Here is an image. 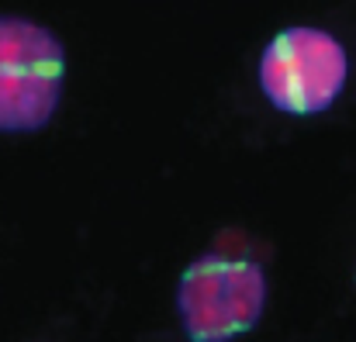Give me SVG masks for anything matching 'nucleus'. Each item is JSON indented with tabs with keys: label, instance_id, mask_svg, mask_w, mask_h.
Instances as JSON below:
<instances>
[{
	"label": "nucleus",
	"instance_id": "obj_1",
	"mask_svg": "<svg viewBox=\"0 0 356 342\" xmlns=\"http://www.w3.org/2000/svg\"><path fill=\"white\" fill-rule=\"evenodd\" d=\"M266 304L263 266L229 256H197L177 284V315L191 342H232L256 329Z\"/></svg>",
	"mask_w": 356,
	"mask_h": 342
},
{
	"label": "nucleus",
	"instance_id": "obj_2",
	"mask_svg": "<svg viewBox=\"0 0 356 342\" xmlns=\"http://www.w3.org/2000/svg\"><path fill=\"white\" fill-rule=\"evenodd\" d=\"M66 49L28 17L0 14V131H42L63 101Z\"/></svg>",
	"mask_w": 356,
	"mask_h": 342
},
{
	"label": "nucleus",
	"instance_id": "obj_3",
	"mask_svg": "<svg viewBox=\"0 0 356 342\" xmlns=\"http://www.w3.org/2000/svg\"><path fill=\"white\" fill-rule=\"evenodd\" d=\"M350 76L346 45L312 24L284 28L259 56V90L284 114L312 117L329 111Z\"/></svg>",
	"mask_w": 356,
	"mask_h": 342
}]
</instances>
